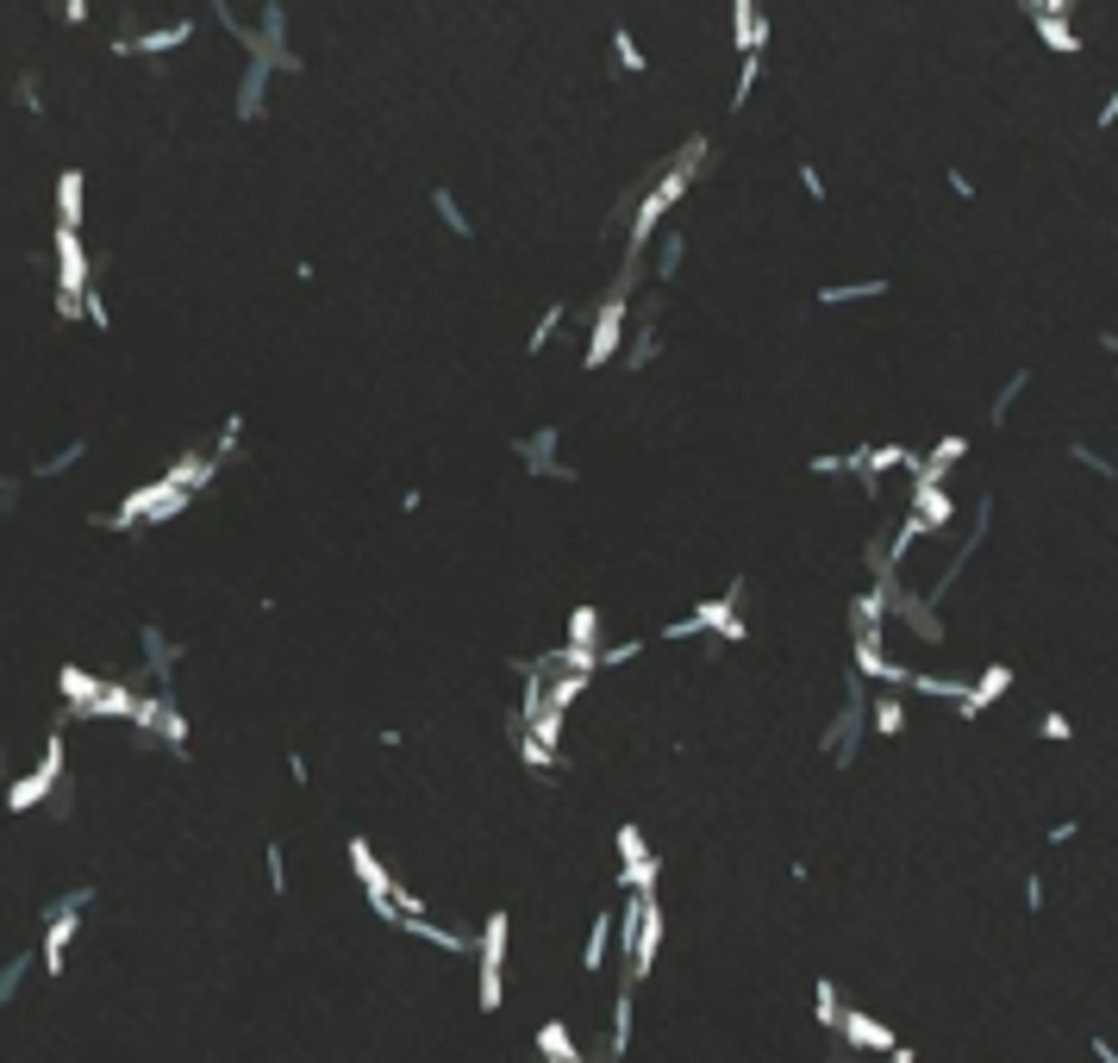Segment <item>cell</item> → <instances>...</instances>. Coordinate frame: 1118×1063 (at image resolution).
<instances>
[{"instance_id":"obj_14","label":"cell","mask_w":1118,"mask_h":1063,"mask_svg":"<svg viewBox=\"0 0 1118 1063\" xmlns=\"http://www.w3.org/2000/svg\"><path fill=\"white\" fill-rule=\"evenodd\" d=\"M606 951H613V908L594 913V926H588V945H581V970H588V976H600V970H606Z\"/></svg>"},{"instance_id":"obj_41","label":"cell","mask_w":1118,"mask_h":1063,"mask_svg":"<svg viewBox=\"0 0 1118 1063\" xmlns=\"http://www.w3.org/2000/svg\"><path fill=\"white\" fill-rule=\"evenodd\" d=\"M600 1063H619V1058H600Z\"/></svg>"},{"instance_id":"obj_36","label":"cell","mask_w":1118,"mask_h":1063,"mask_svg":"<svg viewBox=\"0 0 1118 1063\" xmlns=\"http://www.w3.org/2000/svg\"><path fill=\"white\" fill-rule=\"evenodd\" d=\"M1075 833H1081V826H1075V820H1056V826H1050V845H1069Z\"/></svg>"},{"instance_id":"obj_1","label":"cell","mask_w":1118,"mask_h":1063,"mask_svg":"<svg viewBox=\"0 0 1118 1063\" xmlns=\"http://www.w3.org/2000/svg\"><path fill=\"white\" fill-rule=\"evenodd\" d=\"M63 776H70V745H63V733H45V751H38V763H32L25 776H7V813L45 808L50 795L63 788Z\"/></svg>"},{"instance_id":"obj_15","label":"cell","mask_w":1118,"mask_h":1063,"mask_svg":"<svg viewBox=\"0 0 1118 1063\" xmlns=\"http://www.w3.org/2000/svg\"><path fill=\"white\" fill-rule=\"evenodd\" d=\"M56 688H63V708L81 713V708H88V701L100 695V676H95V670H75V663H70V670L56 676Z\"/></svg>"},{"instance_id":"obj_37","label":"cell","mask_w":1118,"mask_h":1063,"mask_svg":"<svg viewBox=\"0 0 1118 1063\" xmlns=\"http://www.w3.org/2000/svg\"><path fill=\"white\" fill-rule=\"evenodd\" d=\"M888 1063H919V1051H913V1045H894V1051H888Z\"/></svg>"},{"instance_id":"obj_35","label":"cell","mask_w":1118,"mask_h":1063,"mask_svg":"<svg viewBox=\"0 0 1118 1063\" xmlns=\"http://www.w3.org/2000/svg\"><path fill=\"white\" fill-rule=\"evenodd\" d=\"M950 195H963V201H975V182L963 176V170H950Z\"/></svg>"},{"instance_id":"obj_40","label":"cell","mask_w":1118,"mask_h":1063,"mask_svg":"<svg viewBox=\"0 0 1118 1063\" xmlns=\"http://www.w3.org/2000/svg\"><path fill=\"white\" fill-rule=\"evenodd\" d=\"M550 1063H588V1058H581V1051H575V1058H550Z\"/></svg>"},{"instance_id":"obj_8","label":"cell","mask_w":1118,"mask_h":1063,"mask_svg":"<svg viewBox=\"0 0 1118 1063\" xmlns=\"http://www.w3.org/2000/svg\"><path fill=\"white\" fill-rule=\"evenodd\" d=\"M75 933H81V913H45V938H38V970L45 976H63Z\"/></svg>"},{"instance_id":"obj_17","label":"cell","mask_w":1118,"mask_h":1063,"mask_svg":"<svg viewBox=\"0 0 1118 1063\" xmlns=\"http://www.w3.org/2000/svg\"><path fill=\"white\" fill-rule=\"evenodd\" d=\"M32 970H38L32 951H13V958L0 963V1008H13V1001H20V988L32 983Z\"/></svg>"},{"instance_id":"obj_29","label":"cell","mask_w":1118,"mask_h":1063,"mask_svg":"<svg viewBox=\"0 0 1118 1063\" xmlns=\"http://www.w3.org/2000/svg\"><path fill=\"white\" fill-rule=\"evenodd\" d=\"M613 63H619V70H631V76L644 70V51H638V38H631V32H613Z\"/></svg>"},{"instance_id":"obj_26","label":"cell","mask_w":1118,"mask_h":1063,"mask_svg":"<svg viewBox=\"0 0 1118 1063\" xmlns=\"http://www.w3.org/2000/svg\"><path fill=\"white\" fill-rule=\"evenodd\" d=\"M1025 388H1031V370H1013V376H1006V388L994 395V407H988V413H994V426H1006V420H1013V407H1019Z\"/></svg>"},{"instance_id":"obj_7","label":"cell","mask_w":1118,"mask_h":1063,"mask_svg":"<svg viewBox=\"0 0 1118 1063\" xmlns=\"http://www.w3.org/2000/svg\"><path fill=\"white\" fill-rule=\"evenodd\" d=\"M188 38H194V20H169V26H156V32H120L113 51L120 57H163V51H181Z\"/></svg>"},{"instance_id":"obj_30","label":"cell","mask_w":1118,"mask_h":1063,"mask_svg":"<svg viewBox=\"0 0 1118 1063\" xmlns=\"http://www.w3.org/2000/svg\"><path fill=\"white\" fill-rule=\"evenodd\" d=\"M613 845H619V863H638V858H650V838L638 833V826H619V838H613Z\"/></svg>"},{"instance_id":"obj_2","label":"cell","mask_w":1118,"mask_h":1063,"mask_svg":"<svg viewBox=\"0 0 1118 1063\" xmlns=\"http://www.w3.org/2000/svg\"><path fill=\"white\" fill-rule=\"evenodd\" d=\"M863 733H869V683H850L844 708H838V720L825 726V758L838 763V770H850L856 763V751H863Z\"/></svg>"},{"instance_id":"obj_13","label":"cell","mask_w":1118,"mask_h":1063,"mask_svg":"<svg viewBox=\"0 0 1118 1063\" xmlns=\"http://www.w3.org/2000/svg\"><path fill=\"white\" fill-rule=\"evenodd\" d=\"M888 295V282L881 276H863V282H831V288H819V307H850V301H881Z\"/></svg>"},{"instance_id":"obj_25","label":"cell","mask_w":1118,"mask_h":1063,"mask_svg":"<svg viewBox=\"0 0 1118 1063\" xmlns=\"http://www.w3.org/2000/svg\"><path fill=\"white\" fill-rule=\"evenodd\" d=\"M575 1051H581V1045H575L569 1038V1026H563V1020H544V1026H538V1058H575Z\"/></svg>"},{"instance_id":"obj_27","label":"cell","mask_w":1118,"mask_h":1063,"mask_svg":"<svg viewBox=\"0 0 1118 1063\" xmlns=\"http://www.w3.org/2000/svg\"><path fill=\"white\" fill-rule=\"evenodd\" d=\"M569 645H588V651L600 645V613L594 608H575L569 613Z\"/></svg>"},{"instance_id":"obj_4","label":"cell","mask_w":1118,"mask_h":1063,"mask_svg":"<svg viewBox=\"0 0 1118 1063\" xmlns=\"http://www.w3.org/2000/svg\"><path fill=\"white\" fill-rule=\"evenodd\" d=\"M350 870H356V883H363V895H369V908L381 913V926H394V876H388V863L369 851V838H350Z\"/></svg>"},{"instance_id":"obj_5","label":"cell","mask_w":1118,"mask_h":1063,"mask_svg":"<svg viewBox=\"0 0 1118 1063\" xmlns=\"http://www.w3.org/2000/svg\"><path fill=\"white\" fill-rule=\"evenodd\" d=\"M656 951H663V908H656V888H650L644 908H638V933H631V958H625V976H631V983H644L650 963H656Z\"/></svg>"},{"instance_id":"obj_11","label":"cell","mask_w":1118,"mask_h":1063,"mask_svg":"<svg viewBox=\"0 0 1118 1063\" xmlns=\"http://www.w3.org/2000/svg\"><path fill=\"white\" fill-rule=\"evenodd\" d=\"M744 51H769V20L756 0H731V57Z\"/></svg>"},{"instance_id":"obj_22","label":"cell","mask_w":1118,"mask_h":1063,"mask_svg":"<svg viewBox=\"0 0 1118 1063\" xmlns=\"http://www.w3.org/2000/svg\"><path fill=\"white\" fill-rule=\"evenodd\" d=\"M431 213H438V220H444V226L456 232V238H475V220L463 213V201H456L450 188H431Z\"/></svg>"},{"instance_id":"obj_21","label":"cell","mask_w":1118,"mask_h":1063,"mask_svg":"<svg viewBox=\"0 0 1118 1063\" xmlns=\"http://www.w3.org/2000/svg\"><path fill=\"white\" fill-rule=\"evenodd\" d=\"M1031 26H1038V38H1044L1050 51H1081V32L1069 20H1056V13H1031Z\"/></svg>"},{"instance_id":"obj_32","label":"cell","mask_w":1118,"mask_h":1063,"mask_svg":"<svg viewBox=\"0 0 1118 1063\" xmlns=\"http://www.w3.org/2000/svg\"><path fill=\"white\" fill-rule=\"evenodd\" d=\"M263 863H269V888L275 895H288V858H281V845L269 838V851H263Z\"/></svg>"},{"instance_id":"obj_34","label":"cell","mask_w":1118,"mask_h":1063,"mask_svg":"<svg viewBox=\"0 0 1118 1063\" xmlns=\"http://www.w3.org/2000/svg\"><path fill=\"white\" fill-rule=\"evenodd\" d=\"M1038 733H1044L1050 745H1063V738H1075V726L1063 720V713H1044V726H1038Z\"/></svg>"},{"instance_id":"obj_24","label":"cell","mask_w":1118,"mask_h":1063,"mask_svg":"<svg viewBox=\"0 0 1118 1063\" xmlns=\"http://www.w3.org/2000/svg\"><path fill=\"white\" fill-rule=\"evenodd\" d=\"M563 326H569V307H563V301H556V307H544V320L531 326V345H525V351H531V357H544L550 345H556V332H563Z\"/></svg>"},{"instance_id":"obj_39","label":"cell","mask_w":1118,"mask_h":1063,"mask_svg":"<svg viewBox=\"0 0 1118 1063\" xmlns=\"http://www.w3.org/2000/svg\"><path fill=\"white\" fill-rule=\"evenodd\" d=\"M7 776H13V763H7V745H0V783H7Z\"/></svg>"},{"instance_id":"obj_19","label":"cell","mask_w":1118,"mask_h":1063,"mask_svg":"<svg viewBox=\"0 0 1118 1063\" xmlns=\"http://www.w3.org/2000/svg\"><path fill=\"white\" fill-rule=\"evenodd\" d=\"M56 226L81 232V170H63L56 176Z\"/></svg>"},{"instance_id":"obj_33","label":"cell","mask_w":1118,"mask_h":1063,"mask_svg":"<svg viewBox=\"0 0 1118 1063\" xmlns=\"http://www.w3.org/2000/svg\"><path fill=\"white\" fill-rule=\"evenodd\" d=\"M20 107H25V113H45V88H38V76H20Z\"/></svg>"},{"instance_id":"obj_6","label":"cell","mask_w":1118,"mask_h":1063,"mask_svg":"<svg viewBox=\"0 0 1118 1063\" xmlns=\"http://www.w3.org/2000/svg\"><path fill=\"white\" fill-rule=\"evenodd\" d=\"M831 1033H844V1045H850V1051H875V1058H888V1051L900 1045V1038H894V1026H888V1020H875V1013H863V1008H844Z\"/></svg>"},{"instance_id":"obj_18","label":"cell","mask_w":1118,"mask_h":1063,"mask_svg":"<svg viewBox=\"0 0 1118 1063\" xmlns=\"http://www.w3.org/2000/svg\"><path fill=\"white\" fill-rule=\"evenodd\" d=\"M650 245H656V282H675L681 263H688V238H681V232H656Z\"/></svg>"},{"instance_id":"obj_28","label":"cell","mask_w":1118,"mask_h":1063,"mask_svg":"<svg viewBox=\"0 0 1118 1063\" xmlns=\"http://www.w3.org/2000/svg\"><path fill=\"white\" fill-rule=\"evenodd\" d=\"M813 1013H819V1026L831 1033V1026H838V1013H844V995H838L831 983H819V988H813Z\"/></svg>"},{"instance_id":"obj_20","label":"cell","mask_w":1118,"mask_h":1063,"mask_svg":"<svg viewBox=\"0 0 1118 1063\" xmlns=\"http://www.w3.org/2000/svg\"><path fill=\"white\" fill-rule=\"evenodd\" d=\"M81 457H88V445H81V438H70L63 451H50L45 463H32V482H56V476H70V470L81 463Z\"/></svg>"},{"instance_id":"obj_16","label":"cell","mask_w":1118,"mask_h":1063,"mask_svg":"<svg viewBox=\"0 0 1118 1063\" xmlns=\"http://www.w3.org/2000/svg\"><path fill=\"white\" fill-rule=\"evenodd\" d=\"M631 1051V983H619L613 995V1033H606V1058H625Z\"/></svg>"},{"instance_id":"obj_10","label":"cell","mask_w":1118,"mask_h":1063,"mask_svg":"<svg viewBox=\"0 0 1118 1063\" xmlns=\"http://www.w3.org/2000/svg\"><path fill=\"white\" fill-rule=\"evenodd\" d=\"M1013 688V670L1006 663H994L988 676H975V683H963V701H956V720H981V713L994 708L1000 695Z\"/></svg>"},{"instance_id":"obj_3","label":"cell","mask_w":1118,"mask_h":1063,"mask_svg":"<svg viewBox=\"0 0 1118 1063\" xmlns=\"http://www.w3.org/2000/svg\"><path fill=\"white\" fill-rule=\"evenodd\" d=\"M506 938H513V920L506 913H488V926L469 951L481 958V1013H500L506 1001Z\"/></svg>"},{"instance_id":"obj_38","label":"cell","mask_w":1118,"mask_h":1063,"mask_svg":"<svg viewBox=\"0 0 1118 1063\" xmlns=\"http://www.w3.org/2000/svg\"><path fill=\"white\" fill-rule=\"evenodd\" d=\"M1094 1058H1100V1063H1118V1051L1106 1045V1038H1094Z\"/></svg>"},{"instance_id":"obj_31","label":"cell","mask_w":1118,"mask_h":1063,"mask_svg":"<svg viewBox=\"0 0 1118 1063\" xmlns=\"http://www.w3.org/2000/svg\"><path fill=\"white\" fill-rule=\"evenodd\" d=\"M800 188H806V201H813V207H825V201H831V188H825L819 163H800Z\"/></svg>"},{"instance_id":"obj_23","label":"cell","mask_w":1118,"mask_h":1063,"mask_svg":"<svg viewBox=\"0 0 1118 1063\" xmlns=\"http://www.w3.org/2000/svg\"><path fill=\"white\" fill-rule=\"evenodd\" d=\"M756 82H763V51H744V57H738V82H731V113H738V107H750Z\"/></svg>"},{"instance_id":"obj_12","label":"cell","mask_w":1118,"mask_h":1063,"mask_svg":"<svg viewBox=\"0 0 1118 1063\" xmlns=\"http://www.w3.org/2000/svg\"><path fill=\"white\" fill-rule=\"evenodd\" d=\"M869 733H881V738L906 733V695L900 688H875L869 695Z\"/></svg>"},{"instance_id":"obj_9","label":"cell","mask_w":1118,"mask_h":1063,"mask_svg":"<svg viewBox=\"0 0 1118 1063\" xmlns=\"http://www.w3.org/2000/svg\"><path fill=\"white\" fill-rule=\"evenodd\" d=\"M556 445H563V426H544V432H531V438H519V457H525V470H531V476H556V482H575V470H569V463H556Z\"/></svg>"}]
</instances>
